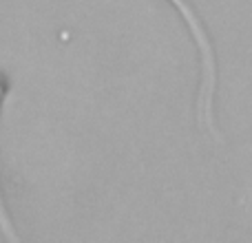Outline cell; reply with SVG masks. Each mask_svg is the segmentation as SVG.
Listing matches in <instances>:
<instances>
[{
	"label": "cell",
	"mask_w": 252,
	"mask_h": 243,
	"mask_svg": "<svg viewBox=\"0 0 252 243\" xmlns=\"http://www.w3.org/2000/svg\"><path fill=\"white\" fill-rule=\"evenodd\" d=\"M0 223H2V228H4V232H7V237H13V232L9 230V221L4 219V214H2V204H0Z\"/></svg>",
	"instance_id": "1"
}]
</instances>
